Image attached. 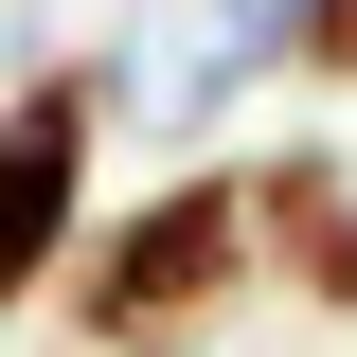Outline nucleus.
I'll return each mask as SVG.
<instances>
[{"mask_svg":"<svg viewBox=\"0 0 357 357\" xmlns=\"http://www.w3.org/2000/svg\"><path fill=\"white\" fill-rule=\"evenodd\" d=\"M232 286H268V268H250V161H178V178H143L126 215H89L72 340L89 357H178Z\"/></svg>","mask_w":357,"mask_h":357,"instance_id":"1","label":"nucleus"},{"mask_svg":"<svg viewBox=\"0 0 357 357\" xmlns=\"http://www.w3.org/2000/svg\"><path fill=\"white\" fill-rule=\"evenodd\" d=\"M286 72H321V89H357V0H304V54Z\"/></svg>","mask_w":357,"mask_h":357,"instance_id":"4","label":"nucleus"},{"mask_svg":"<svg viewBox=\"0 0 357 357\" xmlns=\"http://www.w3.org/2000/svg\"><path fill=\"white\" fill-rule=\"evenodd\" d=\"M250 268L304 321H357V161L340 143H268L250 161Z\"/></svg>","mask_w":357,"mask_h":357,"instance_id":"3","label":"nucleus"},{"mask_svg":"<svg viewBox=\"0 0 357 357\" xmlns=\"http://www.w3.org/2000/svg\"><path fill=\"white\" fill-rule=\"evenodd\" d=\"M107 54H54V72L0 89V321H36L89 250V143H107Z\"/></svg>","mask_w":357,"mask_h":357,"instance_id":"2","label":"nucleus"}]
</instances>
